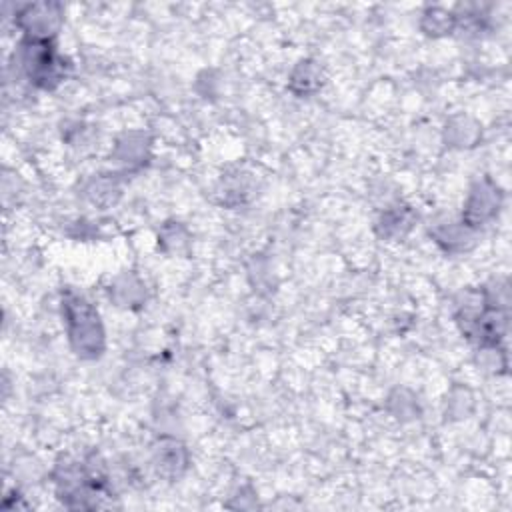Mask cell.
Returning <instances> with one entry per match:
<instances>
[{"instance_id": "cell-1", "label": "cell", "mask_w": 512, "mask_h": 512, "mask_svg": "<svg viewBox=\"0 0 512 512\" xmlns=\"http://www.w3.org/2000/svg\"><path fill=\"white\" fill-rule=\"evenodd\" d=\"M64 316L76 352L82 356H98L102 350L104 332L94 308L82 296L70 294L64 300Z\"/></svg>"}, {"instance_id": "cell-2", "label": "cell", "mask_w": 512, "mask_h": 512, "mask_svg": "<svg viewBox=\"0 0 512 512\" xmlns=\"http://www.w3.org/2000/svg\"><path fill=\"white\" fill-rule=\"evenodd\" d=\"M22 68L28 78L42 86L52 88L64 76V60L52 50L46 40L30 38L22 50Z\"/></svg>"}, {"instance_id": "cell-3", "label": "cell", "mask_w": 512, "mask_h": 512, "mask_svg": "<svg viewBox=\"0 0 512 512\" xmlns=\"http://www.w3.org/2000/svg\"><path fill=\"white\" fill-rule=\"evenodd\" d=\"M498 210V190L486 182L478 184L470 198H468V206H466V218L470 224H478L484 222L486 218H490L494 212Z\"/></svg>"}, {"instance_id": "cell-4", "label": "cell", "mask_w": 512, "mask_h": 512, "mask_svg": "<svg viewBox=\"0 0 512 512\" xmlns=\"http://www.w3.org/2000/svg\"><path fill=\"white\" fill-rule=\"evenodd\" d=\"M20 18H22V24L26 26V30L32 34V38H40V40H46V36L52 34V30L58 26L56 8L46 6V4L30 6Z\"/></svg>"}]
</instances>
